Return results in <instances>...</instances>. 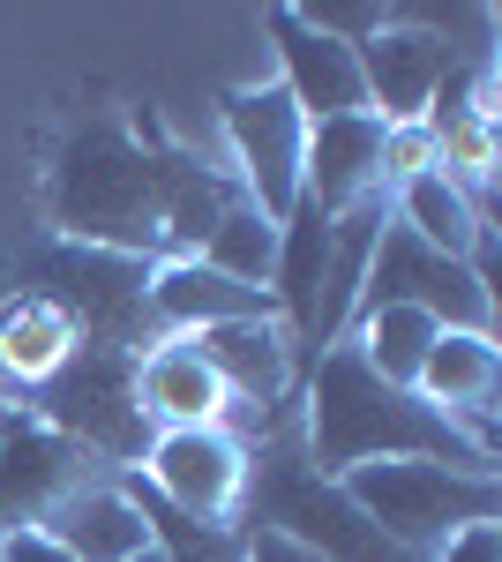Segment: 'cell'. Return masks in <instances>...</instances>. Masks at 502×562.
I'll use <instances>...</instances> for the list:
<instances>
[{
    "instance_id": "1",
    "label": "cell",
    "mask_w": 502,
    "mask_h": 562,
    "mask_svg": "<svg viewBox=\"0 0 502 562\" xmlns=\"http://www.w3.org/2000/svg\"><path fill=\"white\" fill-rule=\"evenodd\" d=\"M210 180H217V166L166 143L150 121L127 128L121 113H90L83 128L60 143V166L45 180V217H53V240L166 262L172 217L188 211Z\"/></svg>"
},
{
    "instance_id": "2",
    "label": "cell",
    "mask_w": 502,
    "mask_h": 562,
    "mask_svg": "<svg viewBox=\"0 0 502 562\" xmlns=\"http://www.w3.org/2000/svg\"><path fill=\"white\" fill-rule=\"evenodd\" d=\"M300 450L331 480L353 473V465H382V458H435V465H458V473H495L420 390L382 383L353 338H337L300 375Z\"/></svg>"
},
{
    "instance_id": "3",
    "label": "cell",
    "mask_w": 502,
    "mask_h": 562,
    "mask_svg": "<svg viewBox=\"0 0 502 562\" xmlns=\"http://www.w3.org/2000/svg\"><path fill=\"white\" fill-rule=\"evenodd\" d=\"M353 495V510L376 525L382 540H398L405 555H435L465 525H502V480L495 473H458L435 458H382V465H353L337 473Z\"/></svg>"
},
{
    "instance_id": "4",
    "label": "cell",
    "mask_w": 502,
    "mask_h": 562,
    "mask_svg": "<svg viewBox=\"0 0 502 562\" xmlns=\"http://www.w3.org/2000/svg\"><path fill=\"white\" fill-rule=\"evenodd\" d=\"M15 293H45L76 323L83 346L105 352H143L166 338L158 307H150V262L143 256H113V248H76V240H45L23 262V285Z\"/></svg>"
},
{
    "instance_id": "5",
    "label": "cell",
    "mask_w": 502,
    "mask_h": 562,
    "mask_svg": "<svg viewBox=\"0 0 502 562\" xmlns=\"http://www.w3.org/2000/svg\"><path fill=\"white\" fill-rule=\"evenodd\" d=\"M23 413L45 420L53 435H68V442H83L113 473H135L150 435H158L143 397H135V352H105V346H76L60 375H45L23 397Z\"/></svg>"
},
{
    "instance_id": "6",
    "label": "cell",
    "mask_w": 502,
    "mask_h": 562,
    "mask_svg": "<svg viewBox=\"0 0 502 562\" xmlns=\"http://www.w3.org/2000/svg\"><path fill=\"white\" fill-rule=\"evenodd\" d=\"M217 121L233 143V166H241V195L270 225H286L300 203V173H308V113H300L286 83H241L217 98Z\"/></svg>"
},
{
    "instance_id": "7",
    "label": "cell",
    "mask_w": 502,
    "mask_h": 562,
    "mask_svg": "<svg viewBox=\"0 0 502 562\" xmlns=\"http://www.w3.org/2000/svg\"><path fill=\"white\" fill-rule=\"evenodd\" d=\"M360 307H420V315H435V330H480V338H495V293L480 285V270L458 256L420 248L405 225H382L376 233Z\"/></svg>"
},
{
    "instance_id": "8",
    "label": "cell",
    "mask_w": 502,
    "mask_h": 562,
    "mask_svg": "<svg viewBox=\"0 0 502 562\" xmlns=\"http://www.w3.org/2000/svg\"><path fill=\"white\" fill-rule=\"evenodd\" d=\"M248 465H255V450L233 428H158L150 450H143V465H135V480L158 503L188 510V518L233 525L241 503H248Z\"/></svg>"
},
{
    "instance_id": "9",
    "label": "cell",
    "mask_w": 502,
    "mask_h": 562,
    "mask_svg": "<svg viewBox=\"0 0 502 562\" xmlns=\"http://www.w3.org/2000/svg\"><path fill=\"white\" fill-rule=\"evenodd\" d=\"M98 480H121V473L98 465L83 442L53 435L31 413H8V428H0V532H45V518Z\"/></svg>"
},
{
    "instance_id": "10",
    "label": "cell",
    "mask_w": 502,
    "mask_h": 562,
    "mask_svg": "<svg viewBox=\"0 0 502 562\" xmlns=\"http://www.w3.org/2000/svg\"><path fill=\"white\" fill-rule=\"evenodd\" d=\"M353 60H360L368 113H376L382 128H405V121H427L443 76L458 68V45L443 38V31H427V23H382V31H368V38L353 45Z\"/></svg>"
},
{
    "instance_id": "11",
    "label": "cell",
    "mask_w": 502,
    "mask_h": 562,
    "mask_svg": "<svg viewBox=\"0 0 502 562\" xmlns=\"http://www.w3.org/2000/svg\"><path fill=\"white\" fill-rule=\"evenodd\" d=\"M263 31H270V53H278V83L293 98L300 113H308V128L315 121H337V113H368V90H360V60H353V45L331 38V31H315L300 8H263Z\"/></svg>"
},
{
    "instance_id": "12",
    "label": "cell",
    "mask_w": 502,
    "mask_h": 562,
    "mask_svg": "<svg viewBox=\"0 0 502 562\" xmlns=\"http://www.w3.org/2000/svg\"><path fill=\"white\" fill-rule=\"evenodd\" d=\"M420 397L450 420V428L495 465L502 458V428H495V397H502V352L495 338H480V330H443L435 346H427V368H420Z\"/></svg>"
},
{
    "instance_id": "13",
    "label": "cell",
    "mask_w": 502,
    "mask_h": 562,
    "mask_svg": "<svg viewBox=\"0 0 502 562\" xmlns=\"http://www.w3.org/2000/svg\"><path fill=\"white\" fill-rule=\"evenodd\" d=\"M300 195L323 217H345V211H360L368 195H390L382 188V121L376 113H337V121H315L308 128Z\"/></svg>"
},
{
    "instance_id": "14",
    "label": "cell",
    "mask_w": 502,
    "mask_h": 562,
    "mask_svg": "<svg viewBox=\"0 0 502 562\" xmlns=\"http://www.w3.org/2000/svg\"><path fill=\"white\" fill-rule=\"evenodd\" d=\"M135 397H143L150 428H233L241 420V405L210 375L196 338H158V346L143 352L135 360Z\"/></svg>"
},
{
    "instance_id": "15",
    "label": "cell",
    "mask_w": 502,
    "mask_h": 562,
    "mask_svg": "<svg viewBox=\"0 0 502 562\" xmlns=\"http://www.w3.org/2000/svg\"><path fill=\"white\" fill-rule=\"evenodd\" d=\"M76 346H83L76 323L45 293H8V307H0V405L31 397L45 375H60Z\"/></svg>"
},
{
    "instance_id": "16",
    "label": "cell",
    "mask_w": 502,
    "mask_h": 562,
    "mask_svg": "<svg viewBox=\"0 0 502 562\" xmlns=\"http://www.w3.org/2000/svg\"><path fill=\"white\" fill-rule=\"evenodd\" d=\"M390 225H405L420 248L458 256V262H472L488 240H495V217L443 173H420V180H405V188H390Z\"/></svg>"
},
{
    "instance_id": "17",
    "label": "cell",
    "mask_w": 502,
    "mask_h": 562,
    "mask_svg": "<svg viewBox=\"0 0 502 562\" xmlns=\"http://www.w3.org/2000/svg\"><path fill=\"white\" fill-rule=\"evenodd\" d=\"M45 532H53L76 562H135L143 548H150V525H143V510L127 503L121 480H98V487H83L76 503H60V510L45 518Z\"/></svg>"
},
{
    "instance_id": "18",
    "label": "cell",
    "mask_w": 502,
    "mask_h": 562,
    "mask_svg": "<svg viewBox=\"0 0 502 562\" xmlns=\"http://www.w3.org/2000/svg\"><path fill=\"white\" fill-rule=\"evenodd\" d=\"M127 503L143 510V525H150V548L166 562H248V525H210V518H188V510H172V503H158L150 487L135 473H121Z\"/></svg>"
},
{
    "instance_id": "19",
    "label": "cell",
    "mask_w": 502,
    "mask_h": 562,
    "mask_svg": "<svg viewBox=\"0 0 502 562\" xmlns=\"http://www.w3.org/2000/svg\"><path fill=\"white\" fill-rule=\"evenodd\" d=\"M435 338H443V330H435V315H420V307H360V315H353V346H360V360H368L390 390L420 383Z\"/></svg>"
},
{
    "instance_id": "20",
    "label": "cell",
    "mask_w": 502,
    "mask_h": 562,
    "mask_svg": "<svg viewBox=\"0 0 502 562\" xmlns=\"http://www.w3.org/2000/svg\"><path fill=\"white\" fill-rule=\"evenodd\" d=\"M203 262H210V270H225V278H241V285H255V293H270L278 225L255 211V203H241V211H233V217H225V225L203 240Z\"/></svg>"
},
{
    "instance_id": "21",
    "label": "cell",
    "mask_w": 502,
    "mask_h": 562,
    "mask_svg": "<svg viewBox=\"0 0 502 562\" xmlns=\"http://www.w3.org/2000/svg\"><path fill=\"white\" fill-rule=\"evenodd\" d=\"M420 173H435V135H427V121L382 128V188H405Z\"/></svg>"
},
{
    "instance_id": "22",
    "label": "cell",
    "mask_w": 502,
    "mask_h": 562,
    "mask_svg": "<svg viewBox=\"0 0 502 562\" xmlns=\"http://www.w3.org/2000/svg\"><path fill=\"white\" fill-rule=\"evenodd\" d=\"M427 562H502V525H465V532H450Z\"/></svg>"
},
{
    "instance_id": "23",
    "label": "cell",
    "mask_w": 502,
    "mask_h": 562,
    "mask_svg": "<svg viewBox=\"0 0 502 562\" xmlns=\"http://www.w3.org/2000/svg\"><path fill=\"white\" fill-rule=\"evenodd\" d=\"M0 562H76L53 532H0Z\"/></svg>"
},
{
    "instance_id": "24",
    "label": "cell",
    "mask_w": 502,
    "mask_h": 562,
    "mask_svg": "<svg viewBox=\"0 0 502 562\" xmlns=\"http://www.w3.org/2000/svg\"><path fill=\"white\" fill-rule=\"evenodd\" d=\"M248 562H323V555L293 548V540H286V532H270V525H248Z\"/></svg>"
},
{
    "instance_id": "25",
    "label": "cell",
    "mask_w": 502,
    "mask_h": 562,
    "mask_svg": "<svg viewBox=\"0 0 502 562\" xmlns=\"http://www.w3.org/2000/svg\"><path fill=\"white\" fill-rule=\"evenodd\" d=\"M135 562H166V555H158V548H143V555H135Z\"/></svg>"
},
{
    "instance_id": "26",
    "label": "cell",
    "mask_w": 502,
    "mask_h": 562,
    "mask_svg": "<svg viewBox=\"0 0 502 562\" xmlns=\"http://www.w3.org/2000/svg\"><path fill=\"white\" fill-rule=\"evenodd\" d=\"M0 428H8V405H0Z\"/></svg>"
}]
</instances>
